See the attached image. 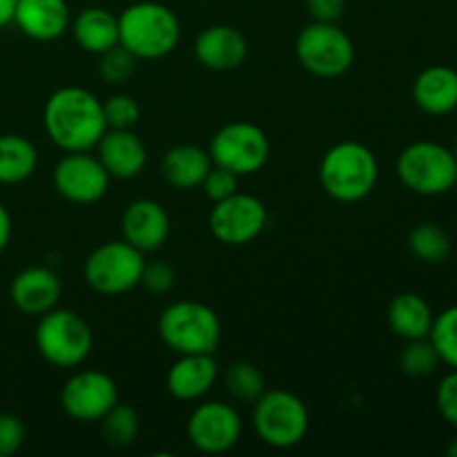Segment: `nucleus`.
<instances>
[{
    "label": "nucleus",
    "instance_id": "f257e3e1",
    "mask_svg": "<svg viewBox=\"0 0 457 457\" xmlns=\"http://www.w3.org/2000/svg\"><path fill=\"white\" fill-rule=\"evenodd\" d=\"M43 125L54 145L62 152L94 150L107 129L103 101L89 89L67 85L47 98Z\"/></svg>",
    "mask_w": 457,
    "mask_h": 457
},
{
    "label": "nucleus",
    "instance_id": "f03ea898",
    "mask_svg": "<svg viewBox=\"0 0 457 457\" xmlns=\"http://www.w3.org/2000/svg\"><path fill=\"white\" fill-rule=\"evenodd\" d=\"M181 22L177 13L161 3H134L119 16V45L138 61H156L177 49Z\"/></svg>",
    "mask_w": 457,
    "mask_h": 457
},
{
    "label": "nucleus",
    "instance_id": "7ed1b4c3",
    "mask_svg": "<svg viewBox=\"0 0 457 457\" xmlns=\"http://www.w3.org/2000/svg\"><path fill=\"white\" fill-rule=\"evenodd\" d=\"M378 156L364 143H335L320 163L321 187L339 204H357L366 199L378 186Z\"/></svg>",
    "mask_w": 457,
    "mask_h": 457
},
{
    "label": "nucleus",
    "instance_id": "20e7f679",
    "mask_svg": "<svg viewBox=\"0 0 457 457\" xmlns=\"http://www.w3.org/2000/svg\"><path fill=\"white\" fill-rule=\"evenodd\" d=\"M159 335L177 355H214L221 342V321L205 303L174 302L161 312Z\"/></svg>",
    "mask_w": 457,
    "mask_h": 457
},
{
    "label": "nucleus",
    "instance_id": "39448f33",
    "mask_svg": "<svg viewBox=\"0 0 457 457\" xmlns=\"http://www.w3.org/2000/svg\"><path fill=\"white\" fill-rule=\"evenodd\" d=\"M92 328L74 311L52 308L40 315L36 326V348L47 364L56 369H76L92 353Z\"/></svg>",
    "mask_w": 457,
    "mask_h": 457
},
{
    "label": "nucleus",
    "instance_id": "423d86ee",
    "mask_svg": "<svg viewBox=\"0 0 457 457\" xmlns=\"http://www.w3.org/2000/svg\"><path fill=\"white\" fill-rule=\"evenodd\" d=\"M395 168L400 181L415 195L440 196L457 186V159L442 143H411L400 152Z\"/></svg>",
    "mask_w": 457,
    "mask_h": 457
},
{
    "label": "nucleus",
    "instance_id": "0eeeda50",
    "mask_svg": "<svg viewBox=\"0 0 457 457\" xmlns=\"http://www.w3.org/2000/svg\"><path fill=\"white\" fill-rule=\"evenodd\" d=\"M253 406V427L263 445L272 449H293L302 445L311 428V415L302 397L290 391L266 388Z\"/></svg>",
    "mask_w": 457,
    "mask_h": 457
},
{
    "label": "nucleus",
    "instance_id": "6e6552de",
    "mask_svg": "<svg viewBox=\"0 0 457 457\" xmlns=\"http://www.w3.org/2000/svg\"><path fill=\"white\" fill-rule=\"evenodd\" d=\"M295 54L303 70L320 79H337L355 62V45L337 22L312 21L295 43Z\"/></svg>",
    "mask_w": 457,
    "mask_h": 457
},
{
    "label": "nucleus",
    "instance_id": "1a4fd4ad",
    "mask_svg": "<svg viewBox=\"0 0 457 457\" xmlns=\"http://www.w3.org/2000/svg\"><path fill=\"white\" fill-rule=\"evenodd\" d=\"M145 257L128 241H107L92 250L83 266L85 281L98 295L116 297L141 284Z\"/></svg>",
    "mask_w": 457,
    "mask_h": 457
},
{
    "label": "nucleus",
    "instance_id": "9d476101",
    "mask_svg": "<svg viewBox=\"0 0 457 457\" xmlns=\"http://www.w3.org/2000/svg\"><path fill=\"white\" fill-rule=\"evenodd\" d=\"M208 154L212 165L230 170L237 177H250L270 159V141L259 125L235 120L214 134Z\"/></svg>",
    "mask_w": 457,
    "mask_h": 457
},
{
    "label": "nucleus",
    "instance_id": "9b49d317",
    "mask_svg": "<svg viewBox=\"0 0 457 457\" xmlns=\"http://www.w3.org/2000/svg\"><path fill=\"white\" fill-rule=\"evenodd\" d=\"M208 226L214 239L221 244L248 245L266 230L268 210L257 196L235 192L228 199L214 204Z\"/></svg>",
    "mask_w": 457,
    "mask_h": 457
},
{
    "label": "nucleus",
    "instance_id": "f8f14e48",
    "mask_svg": "<svg viewBox=\"0 0 457 457\" xmlns=\"http://www.w3.org/2000/svg\"><path fill=\"white\" fill-rule=\"evenodd\" d=\"M244 422L235 406L226 402H204L187 420V440L208 455L228 453L241 440Z\"/></svg>",
    "mask_w": 457,
    "mask_h": 457
},
{
    "label": "nucleus",
    "instance_id": "ddd939ff",
    "mask_svg": "<svg viewBox=\"0 0 457 457\" xmlns=\"http://www.w3.org/2000/svg\"><path fill=\"white\" fill-rule=\"evenodd\" d=\"M110 181L98 156L89 152H67L54 168V187L70 204H96L107 195Z\"/></svg>",
    "mask_w": 457,
    "mask_h": 457
},
{
    "label": "nucleus",
    "instance_id": "4468645a",
    "mask_svg": "<svg viewBox=\"0 0 457 457\" xmlns=\"http://www.w3.org/2000/svg\"><path fill=\"white\" fill-rule=\"evenodd\" d=\"M116 402L119 386L103 370H80L62 384L61 406L76 422H101Z\"/></svg>",
    "mask_w": 457,
    "mask_h": 457
},
{
    "label": "nucleus",
    "instance_id": "2eb2a0df",
    "mask_svg": "<svg viewBox=\"0 0 457 457\" xmlns=\"http://www.w3.org/2000/svg\"><path fill=\"white\" fill-rule=\"evenodd\" d=\"M120 230L123 239L143 254L156 253L170 237V217L159 201L138 199L125 208Z\"/></svg>",
    "mask_w": 457,
    "mask_h": 457
},
{
    "label": "nucleus",
    "instance_id": "dca6fc26",
    "mask_svg": "<svg viewBox=\"0 0 457 457\" xmlns=\"http://www.w3.org/2000/svg\"><path fill=\"white\" fill-rule=\"evenodd\" d=\"M61 293L62 286L56 272L40 266L25 268V270L18 272L12 281V288H9L13 306L22 315L29 317H40L56 308Z\"/></svg>",
    "mask_w": 457,
    "mask_h": 457
},
{
    "label": "nucleus",
    "instance_id": "f3484780",
    "mask_svg": "<svg viewBox=\"0 0 457 457\" xmlns=\"http://www.w3.org/2000/svg\"><path fill=\"white\" fill-rule=\"evenodd\" d=\"M195 56L205 70L232 71L244 65L248 40L237 27L212 25L196 36Z\"/></svg>",
    "mask_w": 457,
    "mask_h": 457
},
{
    "label": "nucleus",
    "instance_id": "a211bd4d",
    "mask_svg": "<svg viewBox=\"0 0 457 457\" xmlns=\"http://www.w3.org/2000/svg\"><path fill=\"white\" fill-rule=\"evenodd\" d=\"M94 150L112 179L128 181L145 170L147 150L132 129H105Z\"/></svg>",
    "mask_w": 457,
    "mask_h": 457
},
{
    "label": "nucleus",
    "instance_id": "6ab92c4d",
    "mask_svg": "<svg viewBox=\"0 0 457 457\" xmlns=\"http://www.w3.org/2000/svg\"><path fill=\"white\" fill-rule=\"evenodd\" d=\"M13 22L27 38L49 43L65 34L71 16L65 0H18Z\"/></svg>",
    "mask_w": 457,
    "mask_h": 457
},
{
    "label": "nucleus",
    "instance_id": "aec40b11",
    "mask_svg": "<svg viewBox=\"0 0 457 457\" xmlns=\"http://www.w3.org/2000/svg\"><path fill=\"white\" fill-rule=\"evenodd\" d=\"M219 379V366L212 355H179L170 366L165 386L181 402H196L212 391Z\"/></svg>",
    "mask_w": 457,
    "mask_h": 457
},
{
    "label": "nucleus",
    "instance_id": "412c9836",
    "mask_svg": "<svg viewBox=\"0 0 457 457\" xmlns=\"http://www.w3.org/2000/svg\"><path fill=\"white\" fill-rule=\"evenodd\" d=\"M413 101L424 114L446 116L457 110V71L449 65H431L413 83Z\"/></svg>",
    "mask_w": 457,
    "mask_h": 457
},
{
    "label": "nucleus",
    "instance_id": "4be33fe9",
    "mask_svg": "<svg viewBox=\"0 0 457 457\" xmlns=\"http://www.w3.org/2000/svg\"><path fill=\"white\" fill-rule=\"evenodd\" d=\"M210 168H212V159L199 145H174L161 159V174L165 183L177 190L201 187Z\"/></svg>",
    "mask_w": 457,
    "mask_h": 457
},
{
    "label": "nucleus",
    "instance_id": "5701e85b",
    "mask_svg": "<svg viewBox=\"0 0 457 457\" xmlns=\"http://www.w3.org/2000/svg\"><path fill=\"white\" fill-rule=\"evenodd\" d=\"M386 320L397 337L411 342V339L428 337L436 315H433L431 303L422 295L400 293L388 303Z\"/></svg>",
    "mask_w": 457,
    "mask_h": 457
},
{
    "label": "nucleus",
    "instance_id": "b1692460",
    "mask_svg": "<svg viewBox=\"0 0 457 457\" xmlns=\"http://www.w3.org/2000/svg\"><path fill=\"white\" fill-rule=\"evenodd\" d=\"M76 45L89 54H103L119 45V16L103 7H87L71 22Z\"/></svg>",
    "mask_w": 457,
    "mask_h": 457
},
{
    "label": "nucleus",
    "instance_id": "393cba45",
    "mask_svg": "<svg viewBox=\"0 0 457 457\" xmlns=\"http://www.w3.org/2000/svg\"><path fill=\"white\" fill-rule=\"evenodd\" d=\"M38 168V150L21 134L0 137V183L16 186L27 181Z\"/></svg>",
    "mask_w": 457,
    "mask_h": 457
},
{
    "label": "nucleus",
    "instance_id": "a878e982",
    "mask_svg": "<svg viewBox=\"0 0 457 457\" xmlns=\"http://www.w3.org/2000/svg\"><path fill=\"white\" fill-rule=\"evenodd\" d=\"M409 250L424 263H442L453 253L449 232L437 223H420L409 232Z\"/></svg>",
    "mask_w": 457,
    "mask_h": 457
},
{
    "label": "nucleus",
    "instance_id": "bb28decb",
    "mask_svg": "<svg viewBox=\"0 0 457 457\" xmlns=\"http://www.w3.org/2000/svg\"><path fill=\"white\" fill-rule=\"evenodd\" d=\"M101 431L107 445L114 446V449H125V446L134 445V440L141 433V418L129 404L116 402L101 418Z\"/></svg>",
    "mask_w": 457,
    "mask_h": 457
},
{
    "label": "nucleus",
    "instance_id": "cd10ccee",
    "mask_svg": "<svg viewBox=\"0 0 457 457\" xmlns=\"http://www.w3.org/2000/svg\"><path fill=\"white\" fill-rule=\"evenodd\" d=\"M223 384L237 402H245V404H254L266 391V379H263L262 370L250 361H235L228 366Z\"/></svg>",
    "mask_w": 457,
    "mask_h": 457
},
{
    "label": "nucleus",
    "instance_id": "c85d7f7f",
    "mask_svg": "<svg viewBox=\"0 0 457 457\" xmlns=\"http://www.w3.org/2000/svg\"><path fill=\"white\" fill-rule=\"evenodd\" d=\"M428 339L436 346L442 364L457 370V306L446 308L433 320Z\"/></svg>",
    "mask_w": 457,
    "mask_h": 457
},
{
    "label": "nucleus",
    "instance_id": "c756f323",
    "mask_svg": "<svg viewBox=\"0 0 457 457\" xmlns=\"http://www.w3.org/2000/svg\"><path fill=\"white\" fill-rule=\"evenodd\" d=\"M437 366H440V355H437L431 339L422 337L406 342L404 351L400 355V369L409 378H428Z\"/></svg>",
    "mask_w": 457,
    "mask_h": 457
},
{
    "label": "nucleus",
    "instance_id": "7c9ffc66",
    "mask_svg": "<svg viewBox=\"0 0 457 457\" xmlns=\"http://www.w3.org/2000/svg\"><path fill=\"white\" fill-rule=\"evenodd\" d=\"M138 58L132 52L123 47V45H114L107 52L98 54V76L110 85H120L125 80L132 79L134 70H137Z\"/></svg>",
    "mask_w": 457,
    "mask_h": 457
},
{
    "label": "nucleus",
    "instance_id": "2f4dec72",
    "mask_svg": "<svg viewBox=\"0 0 457 457\" xmlns=\"http://www.w3.org/2000/svg\"><path fill=\"white\" fill-rule=\"evenodd\" d=\"M103 116L107 129H132L141 119V107L129 94H114L103 101Z\"/></svg>",
    "mask_w": 457,
    "mask_h": 457
},
{
    "label": "nucleus",
    "instance_id": "473e14b6",
    "mask_svg": "<svg viewBox=\"0 0 457 457\" xmlns=\"http://www.w3.org/2000/svg\"><path fill=\"white\" fill-rule=\"evenodd\" d=\"M201 187H204L205 196L217 204V201H223L235 195V192H239V177L235 172H230V170L212 165L210 172L205 174Z\"/></svg>",
    "mask_w": 457,
    "mask_h": 457
},
{
    "label": "nucleus",
    "instance_id": "72a5a7b5",
    "mask_svg": "<svg viewBox=\"0 0 457 457\" xmlns=\"http://www.w3.org/2000/svg\"><path fill=\"white\" fill-rule=\"evenodd\" d=\"M177 284V272L170 263L165 262H145L141 275V286H145V290L154 295H165L174 288Z\"/></svg>",
    "mask_w": 457,
    "mask_h": 457
},
{
    "label": "nucleus",
    "instance_id": "f704fd0d",
    "mask_svg": "<svg viewBox=\"0 0 457 457\" xmlns=\"http://www.w3.org/2000/svg\"><path fill=\"white\" fill-rule=\"evenodd\" d=\"M25 445V424L18 415L0 413V457H12Z\"/></svg>",
    "mask_w": 457,
    "mask_h": 457
},
{
    "label": "nucleus",
    "instance_id": "c9c22d12",
    "mask_svg": "<svg viewBox=\"0 0 457 457\" xmlns=\"http://www.w3.org/2000/svg\"><path fill=\"white\" fill-rule=\"evenodd\" d=\"M437 411L442 418L457 428V370H451L445 379L440 382L436 393Z\"/></svg>",
    "mask_w": 457,
    "mask_h": 457
},
{
    "label": "nucleus",
    "instance_id": "e433bc0d",
    "mask_svg": "<svg viewBox=\"0 0 457 457\" xmlns=\"http://www.w3.org/2000/svg\"><path fill=\"white\" fill-rule=\"evenodd\" d=\"M346 0H308V13L312 21L337 22L344 16Z\"/></svg>",
    "mask_w": 457,
    "mask_h": 457
},
{
    "label": "nucleus",
    "instance_id": "4c0bfd02",
    "mask_svg": "<svg viewBox=\"0 0 457 457\" xmlns=\"http://www.w3.org/2000/svg\"><path fill=\"white\" fill-rule=\"evenodd\" d=\"M9 239H12V217H9L7 208L0 204V253L7 248Z\"/></svg>",
    "mask_w": 457,
    "mask_h": 457
},
{
    "label": "nucleus",
    "instance_id": "58836bf2",
    "mask_svg": "<svg viewBox=\"0 0 457 457\" xmlns=\"http://www.w3.org/2000/svg\"><path fill=\"white\" fill-rule=\"evenodd\" d=\"M18 0H0V29L13 22V13H16Z\"/></svg>",
    "mask_w": 457,
    "mask_h": 457
},
{
    "label": "nucleus",
    "instance_id": "ea45409f",
    "mask_svg": "<svg viewBox=\"0 0 457 457\" xmlns=\"http://www.w3.org/2000/svg\"><path fill=\"white\" fill-rule=\"evenodd\" d=\"M446 455L457 457V437H453V440H451V445L446 446Z\"/></svg>",
    "mask_w": 457,
    "mask_h": 457
},
{
    "label": "nucleus",
    "instance_id": "a19ab883",
    "mask_svg": "<svg viewBox=\"0 0 457 457\" xmlns=\"http://www.w3.org/2000/svg\"><path fill=\"white\" fill-rule=\"evenodd\" d=\"M453 154H455V159H457V138H455V147H453Z\"/></svg>",
    "mask_w": 457,
    "mask_h": 457
}]
</instances>
